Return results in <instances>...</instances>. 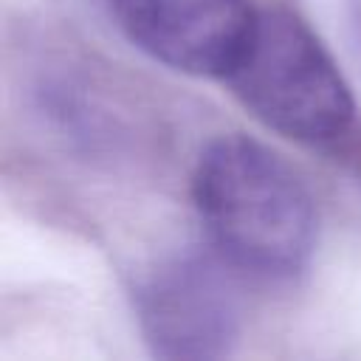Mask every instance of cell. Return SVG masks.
<instances>
[{"label": "cell", "instance_id": "3957f363", "mask_svg": "<svg viewBox=\"0 0 361 361\" xmlns=\"http://www.w3.org/2000/svg\"><path fill=\"white\" fill-rule=\"evenodd\" d=\"M234 274L214 248L155 271L138 290L141 330L161 358H220L240 333Z\"/></svg>", "mask_w": 361, "mask_h": 361}, {"label": "cell", "instance_id": "277c9868", "mask_svg": "<svg viewBox=\"0 0 361 361\" xmlns=\"http://www.w3.org/2000/svg\"><path fill=\"white\" fill-rule=\"evenodd\" d=\"M107 6L133 45L192 76L223 79L254 23L245 0H107Z\"/></svg>", "mask_w": 361, "mask_h": 361}, {"label": "cell", "instance_id": "6da1fadb", "mask_svg": "<svg viewBox=\"0 0 361 361\" xmlns=\"http://www.w3.org/2000/svg\"><path fill=\"white\" fill-rule=\"evenodd\" d=\"M192 197L209 245L240 274L293 279L316 248V200L299 172L257 138L228 133L206 144Z\"/></svg>", "mask_w": 361, "mask_h": 361}, {"label": "cell", "instance_id": "7a4b0ae2", "mask_svg": "<svg viewBox=\"0 0 361 361\" xmlns=\"http://www.w3.org/2000/svg\"><path fill=\"white\" fill-rule=\"evenodd\" d=\"M223 79L265 127L296 141L338 138L355 113L336 59L288 8L254 11L248 37Z\"/></svg>", "mask_w": 361, "mask_h": 361}]
</instances>
